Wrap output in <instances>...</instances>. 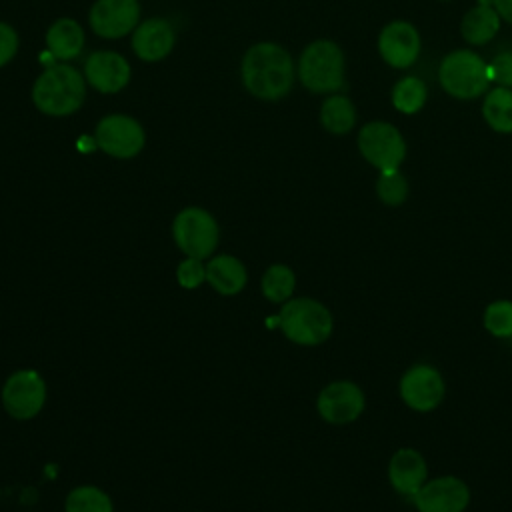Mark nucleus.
I'll return each instance as SVG.
<instances>
[{
	"label": "nucleus",
	"instance_id": "f257e3e1",
	"mask_svg": "<svg viewBox=\"0 0 512 512\" xmlns=\"http://www.w3.org/2000/svg\"><path fill=\"white\" fill-rule=\"evenodd\" d=\"M240 76L244 88L260 100H280L294 84V62L276 42H258L242 58Z\"/></svg>",
	"mask_w": 512,
	"mask_h": 512
},
{
	"label": "nucleus",
	"instance_id": "f03ea898",
	"mask_svg": "<svg viewBox=\"0 0 512 512\" xmlns=\"http://www.w3.org/2000/svg\"><path fill=\"white\" fill-rule=\"evenodd\" d=\"M86 98V78L70 64H52L36 78L32 102L46 116H70Z\"/></svg>",
	"mask_w": 512,
	"mask_h": 512
},
{
	"label": "nucleus",
	"instance_id": "7ed1b4c3",
	"mask_svg": "<svg viewBox=\"0 0 512 512\" xmlns=\"http://www.w3.org/2000/svg\"><path fill=\"white\" fill-rule=\"evenodd\" d=\"M278 322L284 336L300 346L326 342L334 328L330 310L314 298H290L284 302Z\"/></svg>",
	"mask_w": 512,
	"mask_h": 512
},
{
	"label": "nucleus",
	"instance_id": "20e7f679",
	"mask_svg": "<svg viewBox=\"0 0 512 512\" xmlns=\"http://www.w3.org/2000/svg\"><path fill=\"white\" fill-rule=\"evenodd\" d=\"M298 78L318 94L336 92L344 86V54L332 40H316L308 44L298 60Z\"/></svg>",
	"mask_w": 512,
	"mask_h": 512
},
{
	"label": "nucleus",
	"instance_id": "39448f33",
	"mask_svg": "<svg viewBox=\"0 0 512 512\" xmlns=\"http://www.w3.org/2000/svg\"><path fill=\"white\" fill-rule=\"evenodd\" d=\"M438 80L450 96L472 100L490 84L488 64L472 50H454L442 60Z\"/></svg>",
	"mask_w": 512,
	"mask_h": 512
},
{
	"label": "nucleus",
	"instance_id": "423d86ee",
	"mask_svg": "<svg viewBox=\"0 0 512 512\" xmlns=\"http://www.w3.org/2000/svg\"><path fill=\"white\" fill-rule=\"evenodd\" d=\"M172 234L178 248L190 258H206L218 244V224L214 216L202 208L190 206L178 212L172 224Z\"/></svg>",
	"mask_w": 512,
	"mask_h": 512
},
{
	"label": "nucleus",
	"instance_id": "0eeeda50",
	"mask_svg": "<svg viewBox=\"0 0 512 512\" xmlns=\"http://www.w3.org/2000/svg\"><path fill=\"white\" fill-rule=\"evenodd\" d=\"M358 150L380 172L396 170L406 156L402 134L388 122H368L362 126L358 132Z\"/></svg>",
	"mask_w": 512,
	"mask_h": 512
},
{
	"label": "nucleus",
	"instance_id": "6e6552de",
	"mask_svg": "<svg viewBox=\"0 0 512 512\" xmlns=\"http://www.w3.org/2000/svg\"><path fill=\"white\" fill-rule=\"evenodd\" d=\"M398 394L410 410L432 412L444 400L446 382L432 364H414L400 376Z\"/></svg>",
	"mask_w": 512,
	"mask_h": 512
},
{
	"label": "nucleus",
	"instance_id": "1a4fd4ad",
	"mask_svg": "<svg viewBox=\"0 0 512 512\" xmlns=\"http://www.w3.org/2000/svg\"><path fill=\"white\" fill-rule=\"evenodd\" d=\"M94 142L108 156L124 160L134 158L144 148L146 136L140 122L132 116L108 114L98 122Z\"/></svg>",
	"mask_w": 512,
	"mask_h": 512
},
{
	"label": "nucleus",
	"instance_id": "9d476101",
	"mask_svg": "<svg viewBox=\"0 0 512 512\" xmlns=\"http://www.w3.org/2000/svg\"><path fill=\"white\" fill-rule=\"evenodd\" d=\"M46 400V384L36 370H18L8 376L2 388L6 412L16 420L34 418Z\"/></svg>",
	"mask_w": 512,
	"mask_h": 512
},
{
	"label": "nucleus",
	"instance_id": "9b49d317",
	"mask_svg": "<svg viewBox=\"0 0 512 512\" xmlns=\"http://www.w3.org/2000/svg\"><path fill=\"white\" fill-rule=\"evenodd\" d=\"M366 406V396L356 382L336 380L324 386L318 394L316 408L328 424L344 426L360 418Z\"/></svg>",
	"mask_w": 512,
	"mask_h": 512
},
{
	"label": "nucleus",
	"instance_id": "f8f14e48",
	"mask_svg": "<svg viewBox=\"0 0 512 512\" xmlns=\"http://www.w3.org/2000/svg\"><path fill=\"white\" fill-rule=\"evenodd\" d=\"M412 504L418 512H464L470 504V488L458 476H436L412 496Z\"/></svg>",
	"mask_w": 512,
	"mask_h": 512
},
{
	"label": "nucleus",
	"instance_id": "ddd939ff",
	"mask_svg": "<svg viewBox=\"0 0 512 512\" xmlns=\"http://www.w3.org/2000/svg\"><path fill=\"white\" fill-rule=\"evenodd\" d=\"M90 28L102 38H122L132 34L140 20L138 0H96L88 14Z\"/></svg>",
	"mask_w": 512,
	"mask_h": 512
},
{
	"label": "nucleus",
	"instance_id": "4468645a",
	"mask_svg": "<svg viewBox=\"0 0 512 512\" xmlns=\"http://www.w3.org/2000/svg\"><path fill=\"white\" fill-rule=\"evenodd\" d=\"M84 78L94 90L114 94L130 82V64L118 52L96 50L84 62Z\"/></svg>",
	"mask_w": 512,
	"mask_h": 512
},
{
	"label": "nucleus",
	"instance_id": "2eb2a0df",
	"mask_svg": "<svg viewBox=\"0 0 512 512\" xmlns=\"http://www.w3.org/2000/svg\"><path fill=\"white\" fill-rule=\"evenodd\" d=\"M378 50L386 64L394 68H408L420 54V36L410 22H390L378 36Z\"/></svg>",
	"mask_w": 512,
	"mask_h": 512
},
{
	"label": "nucleus",
	"instance_id": "dca6fc26",
	"mask_svg": "<svg viewBox=\"0 0 512 512\" xmlns=\"http://www.w3.org/2000/svg\"><path fill=\"white\" fill-rule=\"evenodd\" d=\"M388 480L394 492L412 498L428 480V464L416 448H398L388 462Z\"/></svg>",
	"mask_w": 512,
	"mask_h": 512
},
{
	"label": "nucleus",
	"instance_id": "f3484780",
	"mask_svg": "<svg viewBox=\"0 0 512 512\" xmlns=\"http://www.w3.org/2000/svg\"><path fill=\"white\" fill-rule=\"evenodd\" d=\"M174 28L164 18H150L132 32V50L144 62H158L174 48Z\"/></svg>",
	"mask_w": 512,
	"mask_h": 512
},
{
	"label": "nucleus",
	"instance_id": "a211bd4d",
	"mask_svg": "<svg viewBox=\"0 0 512 512\" xmlns=\"http://www.w3.org/2000/svg\"><path fill=\"white\" fill-rule=\"evenodd\" d=\"M46 48L56 60H72L84 48V30L72 18L56 20L46 32Z\"/></svg>",
	"mask_w": 512,
	"mask_h": 512
},
{
	"label": "nucleus",
	"instance_id": "6ab92c4d",
	"mask_svg": "<svg viewBox=\"0 0 512 512\" xmlns=\"http://www.w3.org/2000/svg\"><path fill=\"white\" fill-rule=\"evenodd\" d=\"M206 280L216 292L224 296H234L246 284V268L238 258L220 254L212 258L206 266Z\"/></svg>",
	"mask_w": 512,
	"mask_h": 512
},
{
	"label": "nucleus",
	"instance_id": "aec40b11",
	"mask_svg": "<svg viewBox=\"0 0 512 512\" xmlns=\"http://www.w3.org/2000/svg\"><path fill=\"white\" fill-rule=\"evenodd\" d=\"M500 26V16L492 8V0H482L476 8L468 10L462 20V36L470 44H486L494 38Z\"/></svg>",
	"mask_w": 512,
	"mask_h": 512
},
{
	"label": "nucleus",
	"instance_id": "412c9836",
	"mask_svg": "<svg viewBox=\"0 0 512 512\" xmlns=\"http://www.w3.org/2000/svg\"><path fill=\"white\" fill-rule=\"evenodd\" d=\"M320 122L332 134H346L356 122V110L350 98L342 94L328 96L320 108Z\"/></svg>",
	"mask_w": 512,
	"mask_h": 512
},
{
	"label": "nucleus",
	"instance_id": "4be33fe9",
	"mask_svg": "<svg viewBox=\"0 0 512 512\" xmlns=\"http://www.w3.org/2000/svg\"><path fill=\"white\" fill-rule=\"evenodd\" d=\"M482 114L492 130L510 134L512 132V90L506 86H500L488 92L482 104Z\"/></svg>",
	"mask_w": 512,
	"mask_h": 512
},
{
	"label": "nucleus",
	"instance_id": "5701e85b",
	"mask_svg": "<svg viewBox=\"0 0 512 512\" xmlns=\"http://www.w3.org/2000/svg\"><path fill=\"white\" fill-rule=\"evenodd\" d=\"M296 288V274L286 264H272L262 276V292L270 302H288Z\"/></svg>",
	"mask_w": 512,
	"mask_h": 512
},
{
	"label": "nucleus",
	"instance_id": "b1692460",
	"mask_svg": "<svg viewBox=\"0 0 512 512\" xmlns=\"http://www.w3.org/2000/svg\"><path fill=\"white\" fill-rule=\"evenodd\" d=\"M426 84L416 76H406L392 90V104L404 114H416L426 102Z\"/></svg>",
	"mask_w": 512,
	"mask_h": 512
},
{
	"label": "nucleus",
	"instance_id": "393cba45",
	"mask_svg": "<svg viewBox=\"0 0 512 512\" xmlns=\"http://www.w3.org/2000/svg\"><path fill=\"white\" fill-rule=\"evenodd\" d=\"M66 512H112V502L96 486H78L66 496Z\"/></svg>",
	"mask_w": 512,
	"mask_h": 512
},
{
	"label": "nucleus",
	"instance_id": "a878e982",
	"mask_svg": "<svg viewBox=\"0 0 512 512\" xmlns=\"http://www.w3.org/2000/svg\"><path fill=\"white\" fill-rule=\"evenodd\" d=\"M482 324L494 338H512V300L500 298L484 308Z\"/></svg>",
	"mask_w": 512,
	"mask_h": 512
},
{
	"label": "nucleus",
	"instance_id": "bb28decb",
	"mask_svg": "<svg viewBox=\"0 0 512 512\" xmlns=\"http://www.w3.org/2000/svg\"><path fill=\"white\" fill-rule=\"evenodd\" d=\"M376 194L380 202L388 206H400L408 198V182L398 168L380 172L376 180Z\"/></svg>",
	"mask_w": 512,
	"mask_h": 512
},
{
	"label": "nucleus",
	"instance_id": "cd10ccee",
	"mask_svg": "<svg viewBox=\"0 0 512 512\" xmlns=\"http://www.w3.org/2000/svg\"><path fill=\"white\" fill-rule=\"evenodd\" d=\"M176 276H178L180 286L196 288L206 280V268L202 266V260L188 256L186 260L180 262V266L176 270Z\"/></svg>",
	"mask_w": 512,
	"mask_h": 512
},
{
	"label": "nucleus",
	"instance_id": "c85d7f7f",
	"mask_svg": "<svg viewBox=\"0 0 512 512\" xmlns=\"http://www.w3.org/2000/svg\"><path fill=\"white\" fill-rule=\"evenodd\" d=\"M488 78L490 82L512 88V50L494 56V60L488 64Z\"/></svg>",
	"mask_w": 512,
	"mask_h": 512
},
{
	"label": "nucleus",
	"instance_id": "c756f323",
	"mask_svg": "<svg viewBox=\"0 0 512 512\" xmlns=\"http://www.w3.org/2000/svg\"><path fill=\"white\" fill-rule=\"evenodd\" d=\"M18 52V34L16 30L6 24L0 22V68L6 66Z\"/></svg>",
	"mask_w": 512,
	"mask_h": 512
},
{
	"label": "nucleus",
	"instance_id": "7c9ffc66",
	"mask_svg": "<svg viewBox=\"0 0 512 512\" xmlns=\"http://www.w3.org/2000/svg\"><path fill=\"white\" fill-rule=\"evenodd\" d=\"M498 16H502L506 22L512 24V0H492Z\"/></svg>",
	"mask_w": 512,
	"mask_h": 512
}]
</instances>
